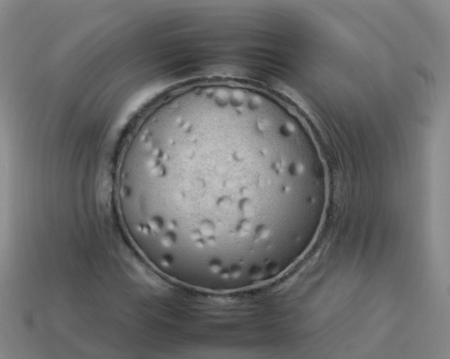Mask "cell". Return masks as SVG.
<instances>
[{"label": "cell", "mask_w": 450, "mask_h": 359, "mask_svg": "<svg viewBox=\"0 0 450 359\" xmlns=\"http://www.w3.org/2000/svg\"><path fill=\"white\" fill-rule=\"evenodd\" d=\"M299 142L283 107L264 93L226 83L178 91L125 149L123 212L159 259L244 271L279 246L289 204L309 189Z\"/></svg>", "instance_id": "cell-1"}]
</instances>
